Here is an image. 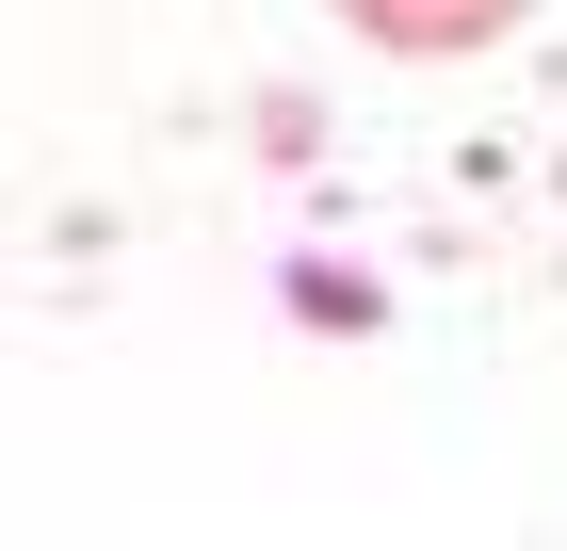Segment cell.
<instances>
[{
  "label": "cell",
  "mask_w": 567,
  "mask_h": 551,
  "mask_svg": "<svg viewBox=\"0 0 567 551\" xmlns=\"http://www.w3.org/2000/svg\"><path fill=\"white\" fill-rule=\"evenodd\" d=\"M341 17H357L373 49H486L519 0H341Z\"/></svg>",
  "instance_id": "obj_1"
}]
</instances>
